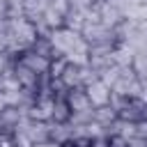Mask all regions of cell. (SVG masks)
Here are the masks:
<instances>
[{
	"label": "cell",
	"mask_w": 147,
	"mask_h": 147,
	"mask_svg": "<svg viewBox=\"0 0 147 147\" xmlns=\"http://www.w3.org/2000/svg\"><path fill=\"white\" fill-rule=\"evenodd\" d=\"M85 92H87V99L92 103V108H101V106H108L110 103V90L96 78L92 83L85 85Z\"/></svg>",
	"instance_id": "cell-1"
},
{
	"label": "cell",
	"mask_w": 147,
	"mask_h": 147,
	"mask_svg": "<svg viewBox=\"0 0 147 147\" xmlns=\"http://www.w3.org/2000/svg\"><path fill=\"white\" fill-rule=\"evenodd\" d=\"M64 101L69 103L71 113H90V110H92V103H90V99H87L85 87H74V90H69L67 96H64Z\"/></svg>",
	"instance_id": "cell-2"
},
{
	"label": "cell",
	"mask_w": 147,
	"mask_h": 147,
	"mask_svg": "<svg viewBox=\"0 0 147 147\" xmlns=\"http://www.w3.org/2000/svg\"><path fill=\"white\" fill-rule=\"evenodd\" d=\"M14 78L18 80V85H21V90H28V92H34L37 90V83H39V76L34 74V71H30L25 64H16L14 67Z\"/></svg>",
	"instance_id": "cell-3"
},
{
	"label": "cell",
	"mask_w": 147,
	"mask_h": 147,
	"mask_svg": "<svg viewBox=\"0 0 147 147\" xmlns=\"http://www.w3.org/2000/svg\"><path fill=\"white\" fill-rule=\"evenodd\" d=\"M21 64H25L30 71H34L37 76H41V74H48V64H51V60L37 55L34 51H25L23 57H21Z\"/></svg>",
	"instance_id": "cell-4"
},
{
	"label": "cell",
	"mask_w": 147,
	"mask_h": 147,
	"mask_svg": "<svg viewBox=\"0 0 147 147\" xmlns=\"http://www.w3.org/2000/svg\"><path fill=\"white\" fill-rule=\"evenodd\" d=\"M18 122H21L18 106H7L5 110H0V133H11L14 129H18Z\"/></svg>",
	"instance_id": "cell-5"
},
{
	"label": "cell",
	"mask_w": 147,
	"mask_h": 147,
	"mask_svg": "<svg viewBox=\"0 0 147 147\" xmlns=\"http://www.w3.org/2000/svg\"><path fill=\"white\" fill-rule=\"evenodd\" d=\"M60 83L64 90H74V87H83L80 83V64H74V62H67L62 76H60Z\"/></svg>",
	"instance_id": "cell-6"
},
{
	"label": "cell",
	"mask_w": 147,
	"mask_h": 147,
	"mask_svg": "<svg viewBox=\"0 0 147 147\" xmlns=\"http://www.w3.org/2000/svg\"><path fill=\"white\" fill-rule=\"evenodd\" d=\"M71 117H74V113H71L69 103L64 101V96H62V94H60V96H55V106H53V122H55V124H67V122H71Z\"/></svg>",
	"instance_id": "cell-7"
},
{
	"label": "cell",
	"mask_w": 147,
	"mask_h": 147,
	"mask_svg": "<svg viewBox=\"0 0 147 147\" xmlns=\"http://www.w3.org/2000/svg\"><path fill=\"white\" fill-rule=\"evenodd\" d=\"M92 119L99 124V126H110L115 119H117V110L108 106H101V108H92Z\"/></svg>",
	"instance_id": "cell-8"
},
{
	"label": "cell",
	"mask_w": 147,
	"mask_h": 147,
	"mask_svg": "<svg viewBox=\"0 0 147 147\" xmlns=\"http://www.w3.org/2000/svg\"><path fill=\"white\" fill-rule=\"evenodd\" d=\"M41 18H44V23H46L51 30H60V28H64V18H62L53 7H46L44 14H41Z\"/></svg>",
	"instance_id": "cell-9"
},
{
	"label": "cell",
	"mask_w": 147,
	"mask_h": 147,
	"mask_svg": "<svg viewBox=\"0 0 147 147\" xmlns=\"http://www.w3.org/2000/svg\"><path fill=\"white\" fill-rule=\"evenodd\" d=\"M67 62H69L67 57H53V60H51V64H48V76H51V80H60Z\"/></svg>",
	"instance_id": "cell-10"
},
{
	"label": "cell",
	"mask_w": 147,
	"mask_h": 147,
	"mask_svg": "<svg viewBox=\"0 0 147 147\" xmlns=\"http://www.w3.org/2000/svg\"><path fill=\"white\" fill-rule=\"evenodd\" d=\"M9 140H11L14 147H34V142L30 140V136L25 133V129H14Z\"/></svg>",
	"instance_id": "cell-11"
},
{
	"label": "cell",
	"mask_w": 147,
	"mask_h": 147,
	"mask_svg": "<svg viewBox=\"0 0 147 147\" xmlns=\"http://www.w3.org/2000/svg\"><path fill=\"white\" fill-rule=\"evenodd\" d=\"M28 117H30L32 122H48V117H46V113L39 108V103H32V106L28 108Z\"/></svg>",
	"instance_id": "cell-12"
},
{
	"label": "cell",
	"mask_w": 147,
	"mask_h": 147,
	"mask_svg": "<svg viewBox=\"0 0 147 147\" xmlns=\"http://www.w3.org/2000/svg\"><path fill=\"white\" fill-rule=\"evenodd\" d=\"M62 18H67L69 16V11H71V0H53V5H51Z\"/></svg>",
	"instance_id": "cell-13"
},
{
	"label": "cell",
	"mask_w": 147,
	"mask_h": 147,
	"mask_svg": "<svg viewBox=\"0 0 147 147\" xmlns=\"http://www.w3.org/2000/svg\"><path fill=\"white\" fill-rule=\"evenodd\" d=\"M136 138H142V140H147V119H145V117L136 122Z\"/></svg>",
	"instance_id": "cell-14"
},
{
	"label": "cell",
	"mask_w": 147,
	"mask_h": 147,
	"mask_svg": "<svg viewBox=\"0 0 147 147\" xmlns=\"http://www.w3.org/2000/svg\"><path fill=\"white\" fill-rule=\"evenodd\" d=\"M108 147H129V140H124L122 136H117V133H115V136H110V138H108Z\"/></svg>",
	"instance_id": "cell-15"
},
{
	"label": "cell",
	"mask_w": 147,
	"mask_h": 147,
	"mask_svg": "<svg viewBox=\"0 0 147 147\" xmlns=\"http://www.w3.org/2000/svg\"><path fill=\"white\" fill-rule=\"evenodd\" d=\"M92 147H108V138H94Z\"/></svg>",
	"instance_id": "cell-16"
},
{
	"label": "cell",
	"mask_w": 147,
	"mask_h": 147,
	"mask_svg": "<svg viewBox=\"0 0 147 147\" xmlns=\"http://www.w3.org/2000/svg\"><path fill=\"white\" fill-rule=\"evenodd\" d=\"M7 9H9V2L7 0H0V18L7 16Z\"/></svg>",
	"instance_id": "cell-17"
},
{
	"label": "cell",
	"mask_w": 147,
	"mask_h": 147,
	"mask_svg": "<svg viewBox=\"0 0 147 147\" xmlns=\"http://www.w3.org/2000/svg\"><path fill=\"white\" fill-rule=\"evenodd\" d=\"M7 108V99H5V92L0 90V110H5Z\"/></svg>",
	"instance_id": "cell-18"
},
{
	"label": "cell",
	"mask_w": 147,
	"mask_h": 147,
	"mask_svg": "<svg viewBox=\"0 0 147 147\" xmlns=\"http://www.w3.org/2000/svg\"><path fill=\"white\" fill-rule=\"evenodd\" d=\"M76 2H78V5H80V7H90V5H92V2H94V0H76Z\"/></svg>",
	"instance_id": "cell-19"
}]
</instances>
